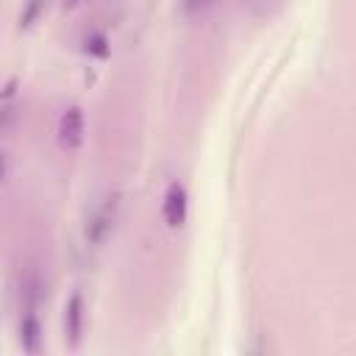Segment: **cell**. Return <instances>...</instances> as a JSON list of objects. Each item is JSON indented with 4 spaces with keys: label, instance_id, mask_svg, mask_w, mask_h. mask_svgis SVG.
Here are the masks:
<instances>
[{
    "label": "cell",
    "instance_id": "obj_1",
    "mask_svg": "<svg viewBox=\"0 0 356 356\" xmlns=\"http://www.w3.org/2000/svg\"><path fill=\"white\" fill-rule=\"evenodd\" d=\"M117 211H120V192H108V195L92 209L89 220H86V225H83V239H86V245L97 248V245L106 242V236H108L111 228H114Z\"/></svg>",
    "mask_w": 356,
    "mask_h": 356
},
{
    "label": "cell",
    "instance_id": "obj_2",
    "mask_svg": "<svg viewBox=\"0 0 356 356\" xmlns=\"http://www.w3.org/2000/svg\"><path fill=\"white\" fill-rule=\"evenodd\" d=\"M83 134H86V117H83V108L81 106H67L61 120H58V145L64 150H78L81 142H83Z\"/></svg>",
    "mask_w": 356,
    "mask_h": 356
},
{
    "label": "cell",
    "instance_id": "obj_3",
    "mask_svg": "<svg viewBox=\"0 0 356 356\" xmlns=\"http://www.w3.org/2000/svg\"><path fill=\"white\" fill-rule=\"evenodd\" d=\"M186 211H189V195L186 186L181 181H172L164 192V203H161V217L170 228H181L186 222Z\"/></svg>",
    "mask_w": 356,
    "mask_h": 356
},
{
    "label": "cell",
    "instance_id": "obj_4",
    "mask_svg": "<svg viewBox=\"0 0 356 356\" xmlns=\"http://www.w3.org/2000/svg\"><path fill=\"white\" fill-rule=\"evenodd\" d=\"M83 320H86V306H83V295L72 292L67 306H64V337L70 342V348H78L81 334H83Z\"/></svg>",
    "mask_w": 356,
    "mask_h": 356
},
{
    "label": "cell",
    "instance_id": "obj_5",
    "mask_svg": "<svg viewBox=\"0 0 356 356\" xmlns=\"http://www.w3.org/2000/svg\"><path fill=\"white\" fill-rule=\"evenodd\" d=\"M19 345L28 353L42 350V323H39L36 309H22L19 314Z\"/></svg>",
    "mask_w": 356,
    "mask_h": 356
},
{
    "label": "cell",
    "instance_id": "obj_6",
    "mask_svg": "<svg viewBox=\"0 0 356 356\" xmlns=\"http://www.w3.org/2000/svg\"><path fill=\"white\" fill-rule=\"evenodd\" d=\"M44 3H47V0H25V6H22V11H19V28H31V25L39 19Z\"/></svg>",
    "mask_w": 356,
    "mask_h": 356
},
{
    "label": "cell",
    "instance_id": "obj_7",
    "mask_svg": "<svg viewBox=\"0 0 356 356\" xmlns=\"http://www.w3.org/2000/svg\"><path fill=\"white\" fill-rule=\"evenodd\" d=\"M86 53H92V56H106L108 53V47H106V36L103 33H92V36H86V47H83Z\"/></svg>",
    "mask_w": 356,
    "mask_h": 356
},
{
    "label": "cell",
    "instance_id": "obj_8",
    "mask_svg": "<svg viewBox=\"0 0 356 356\" xmlns=\"http://www.w3.org/2000/svg\"><path fill=\"white\" fill-rule=\"evenodd\" d=\"M6 175H8V159H6V153L0 150V184L6 181Z\"/></svg>",
    "mask_w": 356,
    "mask_h": 356
},
{
    "label": "cell",
    "instance_id": "obj_9",
    "mask_svg": "<svg viewBox=\"0 0 356 356\" xmlns=\"http://www.w3.org/2000/svg\"><path fill=\"white\" fill-rule=\"evenodd\" d=\"M209 3H211V0H186V6H189L192 11H195V8H206Z\"/></svg>",
    "mask_w": 356,
    "mask_h": 356
},
{
    "label": "cell",
    "instance_id": "obj_10",
    "mask_svg": "<svg viewBox=\"0 0 356 356\" xmlns=\"http://www.w3.org/2000/svg\"><path fill=\"white\" fill-rule=\"evenodd\" d=\"M61 3H64V8H75L81 0H61Z\"/></svg>",
    "mask_w": 356,
    "mask_h": 356
}]
</instances>
